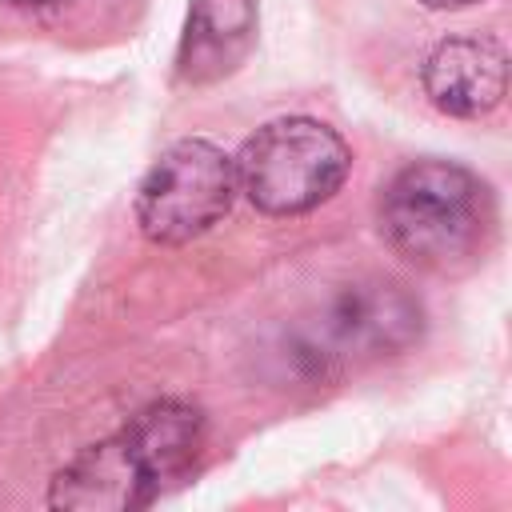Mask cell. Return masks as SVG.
<instances>
[{"mask_svg":"<svg viewBox=\"0 0 512 512\" xmlns=\"http://www.w3.org/2000/svg\"><path fill=\"white\" fill-rule=\"evenodd\" d=\"M12 8H52V4H64V0H4Z\"/></svg>","mask_w":512,"mask_h":512,"instance_id":"obj_9","label":"cell"},{"mask_svg":"<svg viewBox=\"0 0 512 512\" xmlns=\"http://www.w3.org/2000/svg\"><path fill=\"white\" fill-rule=\"evenodd\" d=\"M208 440V420L192 400L160 396L112 436L76 452L48 484L56 512H136L156 504L192 472Z\"/></svg>","mask_w":512,"mask_h":512,"instance_id":"obj_1","label":"cell"},{"mask_svg":"<svg viewBox=\"0 0 512 512\" xmlns=\"http://www.w3.org/2000/svg\"><path fill=\"white\" fill-rule=\"evenodd\" d=\"M232 156L204 140L184 136L168 144L136 188V224L152 244L176 248L216 228L236 204Z\"/></svg>","mask_w":512,"mask_h":512,"instance_id":"obj_4","label":"cell"},{"mask_svg":"<svg viewBox=\"0 0 512 512\" xmlns=\"http://www.w3.org/2000/svg\"><path fill=\"white\" fill-rule=\"evenodd\" d=\"M420 336V304L388 280L340 288L312 324L296 332L292 356L316 376L348 364L356 356H388L408 348Z\"/></svg>","mask_w":512,"mask_h":512,"instance_id":"obj_5","label":"cell"},{"mask_svg":"<svg viewBox=\"0 0 512 512\" xmlns=\"http://www.w3.org/2000/svg\"><path fill=\"white\" fill-rule=\"evenodd\" d=\"M256 0H188L184 32L176 44V80L212 84L236 72L256 44Z\"/></svg>","mask_w":512,"mask_h":512,"instance_id":"obj_7","label":"cell"},{"mask_svg":"<svg viewBox=\"0 0 512 512\" xmlns=\"http://www.w3.org/2000/svg\"><path fill=\"white\" fill-rule=\"evenodd\" d=\"M420 88L436 112L476 120L508 92V52L496 36H448L424 56Z\"/></svg>","mask_w":512,"mask_h":512,"instance_id":"obj_6","label":"cell"},{"mask_svg":"<svg viewBox=\"0 0 512 512\" xmlns=\"http://www.w3.org/2000/svg\"><path fill=\"white\" fill-rule=\"evenodd\" d=\"M424 8H436V12H452V8H468V4H480V0H420Z\"/></svg>","mask_w":512,"mask_h":512,"instance_id":"obj_8","label":"cell"},{"mask_svg":"<svg viewBox=\"0 0 512 512\" xmlns=\"http://www.w3.org/2000/svg\"><path fill=\"white\" fill-rule=\"evenodd\" d=\"M232 168L236 188L256 212L304 216L344 188L352 172V148L316 116H280L240 144Z\"/></svg>","mask_w":512,"mask_h":512,"instance_id":"obj_3","label":"cell"},{"mask_svg":"<svg viewBox=\"0 0 512 512\" xmlns=\"http://www.w3.org/2000/svg\"><path fill=\"white\" fill-rule=\"evenodd\" d=\"M496 208L488 184L456 160L404 164L376 200L384 244L416 268L448 272L476 260L492 236Z\"/></svg>","mask_w":512,"mask_h":512,"instance_id":"obj_2","label":"cell"}]
</instances>
